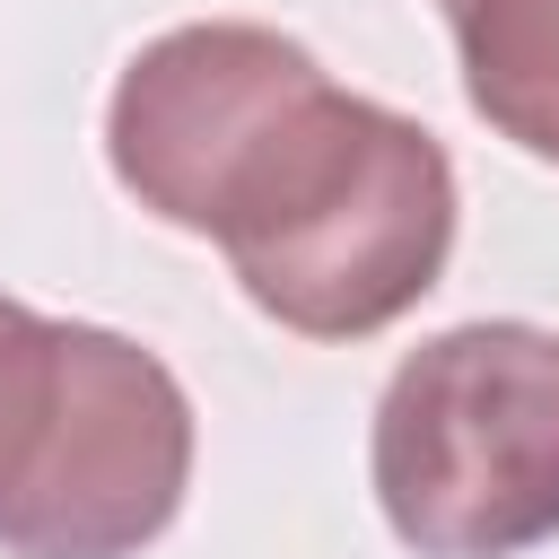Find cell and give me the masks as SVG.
<instances>
[{"instance_id":"cell-5","label":"cell","mask_w":559,"mask_h":559,"mask_svg":"<svg viewBox=\"0 0 559 559\" xmlns=\"http://www.w3.org/2000/svg\"><path fill=\"white\" fill-rule=\"evenodd\" d=\"M61 393H70V323L0 297V515L35 480L52 419H61Z\"/></svg>"},{"instance_id":"cell-2","label":"cell","mask_w":559,"mask_h":559,"mask_svg":"<svg viewBox=\"0 0 559 559\" xmlns=\"http://www.w3.org/2000/svg\"><path fill=\"white\" fill-rule=\"evenodd\" d=\"M376 507L419 559H515L559 533V332L454 323L419 341L367 437Z\"/></svg>"},{"instance_id":"cell-1","label":"cell","mask_w":559,"mask_h":559,"mask_svg":"<svg viewBox=\"0 0 559 559\" xmlns=\"http://www.w3.org/2000/svg\"><path fill=\"white\" fill-rule=\"evenodd\" d=\"M183 236H210L271 323L367 341L437 288L454 253V166L428 122L332 87L306 52L201 175Z\"/></svg>"},{"instance_id":"cell-4","label":"cell","mask_w":559,"mask_h":559,"mask_svg":"<svg viewBox=\"0 0 559 559\" xmlns=\"http://www.w3.org/2000/svg\"><path fill=\"white\" fill-rule=\"evenodd\" d=\"M445 26L472 114L524 157L559 166V0H463Z\"/></svg>"},{"instance_id":"cell-3","label":"cell","mask_w":559,"mask_h":559,"mask_svg":"<svg viewBox=\"0 0 559 559\" xmlns=\"http://www.w3.org/2000/svg\"><path fill=\"white\" fill-rule=\"evenodd\" d=\"M192 489V402L175 367L105 323H70V393L17 507L9 559H140Z\"/></svg>"},{"instance_id":"cell-6","label":"cell","mask_w":559,"mask_h":559,"mask_svg":"<svg viewBox=\"0 0 559 559\" xmlns=\"http://www.w3.org/2000/svg\"><path fill=\"white\" fill-rule=\"evenodd\" d=\"M437 9H445V17H454V9H463V0H437Z\"/></svg>"}]
</instances>
